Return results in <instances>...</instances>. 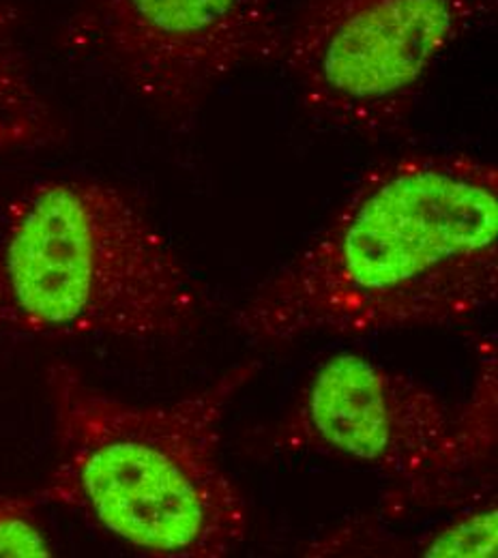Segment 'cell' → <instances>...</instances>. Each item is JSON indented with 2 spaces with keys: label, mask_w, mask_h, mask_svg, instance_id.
Returning <instances> with one entry per match:
<instances>
[{
  "label": "cell",
  "mask_w": 498,
  "mask_h": 558,
  "mask_svg": "<svg viewBox=\"0 0 498 558\" xmlns=\"http://www.w3.org/2000/svg\"><path fill=\"white\" fill-rule=\"evenodd\" d=\"M497 296V163L409 150L369 166L232 323L258 344L361 338L460 325Z\"/></svg>",
  "instance_id": "cell-1"
},
{
  "label": "cell",
  "mask_w": 498,
  "mask_h": 558,
  "mask_svg": "<svg viewBox=\"0 0 498 558\" xmlns=\"http://www.w3.org/2000/svg\"><path fill=\"white\" fill-rule=\"evenodd\" d=\"M258 369L247 361L179 400L134 404L52 363L57 453L37 500L80 513L144 557H230L250 533V507L221 462L223 421Z\"/></svg>",
  "instance_id": "cell-2"
},
{
  "label": "cell",
  "mask_w": 498,
  "mask_h": 558,
  "mask_svg": "<svg viewBox=\"0 0 498 558\" xmlns=\"http://www.w3.org/2000/svg\"><path fill=\"white\" fill-rule=\"evenodd\" d=\"M205 299L143 207L95 179H46L0 228V329L33 338L177 340Z\"/></svg>",
  "instance_id": "cell-3"
},
{
  "label": "cell",
  "mask_w": 498,
  "mask_h": 558,
  "mask_svg": "<svg viewBox=\"0 0 498 558\" xmlns=\"http://www.w3.org/2000/svg\"><path fill=\"white\" fill-rule=\"evenodd\" d=\"M488 15L484 0H299L280 61L316 121L398 130L438 61Z\"/></svg>",
  "instance_id": "cell-4"
},
{
  "label": "cell",
  "mask_w": 498,
  "mask_h": 558,
  "mask_svg": "<svg viewBox=\"0 0 498 558\" xmlns=\"http://www.w3.org/2000/svg\"><path fill=\"white\" fill-rule=\"evenodd\" d=\"M269 453H318L393 484L396 509L447 507L475 477L456 409L426 385L355 354L314 369L269 434Z\"/></svg>",
  "instance_id": "cell-5"
},
{
  "label": "cell",
  "mask_w": 498,
  "mask_h": 558,
  "mask_svg": "<svg viewBox=\"0 0 498 558\" xmlns=\"http://www.w3.org/2000/svg\"><path fill=\"white\" fill-rule=\"evenodd\" d=\"M88 41L144 104L185 121L236 71L280 61L269 0H80Z\"/></svg>",
  "instance_id": "cell-6"
},
{
  "label": "cell",
  "mask_w": 498,
  "mask_h": 558,
  "mask_svg": "<svg viewBox=\"0 0 498 558\" xmlns=\"http://www.w3.org/2000/svg\"><path fill=\"white\" fill-rule=\"evenodd\" d=\"M54 110L13 48H0V155L59 140Z\"/></svg>",
  "instance_id": "cell-7"
},
{
  "label": "cell",
  "mask_w": 498,
  "mask_h": 558,
  "mask_svg": "<svg viewBox=\"0 0 498 558\" xmlns=\"http://www.w3.org/2000/svg\"><path fill=\"white\" fill-rule=\"evenodd\" d=\"M479 344L471 396L456 407L460 447L475 477L490 466L497 451V347L490 338Z\"/></svg>",
  "instance_id": "cell-8"
},
{
  "label": "cell",
  "mask_w": 498,
  "mask_h": 558,
  "mask_svg": "<svg viewBox=\"0 0 498 558\" xmlns=\"http://www.w3.org/2000/svg\"><path fill=\"white\" fill-rule=\"evenodd\" d=\"M498 511L495 498L462 509L413 544L420 557H497Z\"/></svg>",
  "instance_id": "cell-9"
},
{
  "label": "cell",
  "mask_w": 498,
  "mask_h": 558,
  "mask_svg": "<svg viewBox=\"0 0 498 558\" xmlns=\"http://www.w3.org/2000/svg\"><path fill=\"white\" fill-rule=\"evenodd\" d=\"M37 496L0 494V557H52Z\"/></svg>",
  "instance_id": "cell-10"
},
{
  "label": "cell",
  "mask_w": 498,
  "mask_h": 558,
  "mask_svg": "<svg viewBox=\"0 0 498 558\" xmlns=\"http://www.w3.org/2000/svg\"><path fill=\"white\" fill-rule=\"evenodd\" d=\"M7 24H9V13H7L4 4L0 2V35H2V31L7 28Z\"/></svg>",
  "instance_id": "cell-11"
}]
</instances>
